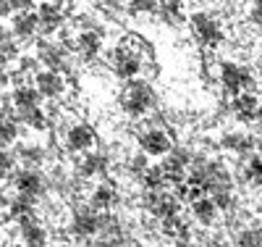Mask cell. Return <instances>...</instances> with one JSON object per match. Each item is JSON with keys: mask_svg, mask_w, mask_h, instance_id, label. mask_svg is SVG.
<instances>
[{"mask_svg": "<svg viewBox=\"0 0 262 247\" xmlns=\"http://www.w3.org/2000/svg\"><path fill=\"white\" fill-rule=\"evenodd\" d=\"M123 105H126V110H131V113H142V110H147L149 89L144 84H131L123 92Z\"/></svg>", "mask_w": 262, "mask_h": 247, "instance_id": "obj_1", "label": "cell"}, {"mask_svg": "<svg viewBox=\"0 0 262 247\" xmlns=\"http://www.w3.org/2000/svg\"><path fill=\"white\" fill-rule=\"evenodd\" d=\"M223 79H226V84H228V89L231 92H238L247 82H249V74L244 71V69H238V66H226L223 69Z\"/></svg>", "mask_w": 262, "mask_h": 247, "instance_id": "obj_2", "label": "cell"}, {"mask_svg": "<svg viewBox=\"0 0 262 247\" xmlns=\"http://www.w3.org/2000/svg\"><path fill=\"white\" fill-rule=\"evenodd\" d=\"M116 69H118L121 77L137 74V71H139V58L131 55V53H126V50H118V55H116Z\"/></svg>", "mask_w": 262, "mask_h": 247, "instance_id": "obj_3", "label": "cell"}, {"mask_svg": "<svg viewBox=\"0 0 262 247\" xmlns=\"http://www.w3.org/2000/svg\"><path fill=\"white\" fill-rule=\"evenodd\" d=\"M207 184H210V182L205 179V174H191V176H189V184L181 187V195L189 197V200H200V195L205 192Z\"/></svg>", "mask_w": 262, "mask_h": 247, "instance_id": "obj_4", "label": "cell"}, {"mask_svg": "<svg viewBox=\"0 0 262 247\" xmlns=\"http://www.w3.org/2000/svg\"><path fill=\"white\" fill-rule=\"evenodd\" d=\"M37 84H39V92H42V95H58L60 89H63L60 77H58V74H53V71L39 74V77H37Z\"/></svg>", "mask_w": 262, "mask_h": 247, "instance_id": "obj_5", "label": "cell"}, {"mask_svg": "<svg viewBox=\"0 0 262 247\" xmlns=\"http://www.w3.org/2000/svg\"><path fill=\"white\" fill-rule=\"evenodd\" d=\"M194 24H196V29H200V37H202L205 42H217V40H221V29H217L215 21H210V18H205V16H196Z\"/></svg>", "mask_w": 262, "mask_h": 247, "instance_id": "obj_6", "label": "cell"}, {"mask_svg": "<svg viewBox=\"0 0 262 247\" xmlns=\"http://www.w3.org/2000/svg\"><path fill=\"white\" fill-rule=\"evenodd\" d=\"M142 145H144L147 153L158 155V153H165L168 150V137H165V134H160V131H149V134H144V137H142Z\"/></svg>", "mask_w": 262, "mask_h": 247, "instance_id": "obj_7", "label": "cell"}, {"mask_svg": "<svg viewBox=\"0 0 262 247\" xmlns=\"http://www.w3.org/2000/svg\"><path fill=\"white\" fill-rule=\"evenodd\" d=\"M152 213H158V216H173L176 213V200H173L170 195H158V197H152V203H149Z\"/></svg>", "mask_w": 262, "mask_h": 247, "instance_id": "obj_8", "label": "cell"}, {"mask_svg": "<svg viewBox=\"0 0 262 247\" xmlns=\"http://www.w3.org/2000/svg\"><path fill=\"white\" fill-rule=\"evenodd\" d=\"M37 18H39V24L45 27L48 32H50V29H55V27L60 24V13H58V8H53V6H42Z\"/></svg>", "mask_w": 262, "mask_h": 247, "instance_id": "obj_9", "label": "cell"}, {"mask_svg": "<svg viewBox=\"0 0 262 247\" xmlns=\"http://www.w3.org/2000/svg\"><path fill=\"white\" fill-rule=\"evenodd\" d=\"M92 142V131L90 129H84V126H76L71 134H69V145L74 150H81V147H90Z\"/></svg>", "mask_w": 262, "mask_h": 247, "instance_id": "obj_10", "label": "cell"}, {"mask_svg": "<svg viewBox=\"0 0 262 247\" xmlns=\"http://www.w3.org/2000/svg\"><path fill=\"white\" fill-rule=\"evenodd\" d=\"M16 184H18V189H21V192H27V195H34V192H39V189H42L39 176H34V174H21Z\"/></svg>", "mask_w": 262, "mask_h": 247, "instance_id": "obj_11", "label": "cell"}, {"mask_svg": "<svg viewBox=\"0 0 262 247\" xmlns=\"http://www.w3.org/2000/svg\"><path fill=\"white\" fill-rule=\"evenodd\" d=\"M233 108H236V113H242L244 119H249L254 110H257V100L252 95H238L236 103H233Z\"/></svg>", "mask_w": 262, "mask_h": 247, "instance_id": "obj_12", "label": "cell"}, {"mask_svg": "<svg viewBox=\"0 0 262 247\" xmlns=\"http://www.w3.org/2000/svg\"><path fill=\"white\" fill-rule=\"evenodd\" d=\"M194 213L200 221H212L215 218V203L212 200H196L194 203Z\"/></svg>", "mask_w": 262, "mask_h": 247, "instance_id": "obj_13", "label": "cell"}, {"mask_svg": "<svg viewBox=\"0 0 262 247\" xmlns=\"http://www.w3.org/2000/svg\"><path fill=\"white\" fill-rule=\"evenodd\" d=\"M37 16H32V13H21L18 18H16V32L18 34H32L34 32V27H37Z\"/></svg>", "mask_w": 262, "mask_h": 247, "instance_id": "obj_14", "label": "cell"}, {"mask_svg": "<svg viewBox=\"0 0 262 247\" xmlns=\"http://www.w3.org/2000/svg\"><path fill=\"white\" fill-rule=\"evenodd\" d=\"M16 105L24 108V110L34 108L37 105V92H34V89H18V92H16Z\"/></svg>", "mask_w": 262, "mask_h": 247, "instance_id": "obj_15", "label": "cell"}, {"mask_svg": "<svg viewBox=\"0 0 262 247\" xmlns=\"http://www.w3.org/2000/svg\"><path fill=\"white\" fill-rule=\"evenodd\" d=\"M79 42H81V50H84L86 55H95L97 48H100V37H97L95 32H84Z\"/></svg>", "mask_w": 262, "mask_h": 247, "instance_id": "obj_16", "label": "cell"}, {"mask_svg": "<svg viewBox=\"0 0 262 247\" xmlns=\"http://www.w3.org/2000/svg\"><path fill=\"white\" fill-rule=\"evenodd\" d=\"M181 166H184V158H168L163 171L168 174V179H173V182H181Z\"/></svg>", "mask_w": 262, "mask_h": 247, "instance_id": "obj_17", "label": "cell"}, {"mask_svg": "<svg viewBox=\"0 0 262 247\" xmlns=\"http://www.w3.org/2000/svg\"><path fill=\"white\" fill-rule=\"evenodd\" d=\"M24 239L29 244H42V242H45V232H42L39 226H34V223H27V226H24Z\"/></svg>", "mask_w": 262, "mask_h": 247, "instance_id": "obj_18", "label": "cell"}, {"mask_svg": "<svg viewBox=\"0 0 262 247\" xmlns=\"http://www.w3.org/2000/svg\"><path fill=\"white\" fill-rule=\"evenodd\" d=\"M165 234H170V237H186V226L179 221V218H173V216H168V221H165Z\"/></svg>", "mask_w": 262, "mask_h": 247, "instance_id": "obj_19", "label": "cell"}, {"mask_svg": "<svg viewBox=\"0 0 262 247\" xmlns=\"http://www.w3.org/2000/svg\"><path fill=\"white\" fill-rule=\"evenodd\" d=\"M74 229H76L79 234H92V232L97 229V223H95L92 216H79L76 223H74Z\"/></svg>", "mask_w": 262, "mask_h": 247, "instance_id": "obj_20", "label": "cell"}, {"mask_svg": "<svg viewBox=\"0 0 262 247\" xmlns=\"http://www.w3.org/2000/svg\"><path fill=\"white\" fill-rule=\"evenodd\" d=\"M13 137H16V126H13V121L0 119V142H11Z\"/></svg>", "mask_w": 262, "mask_h": 247, "instance_id": "obj_21", "label": "cell"}, {"mask_svg": "<svg viewBox=\"0 0 262 247\" xmlns=\"http://www.w3.org/2000/svg\"><path fill=\"white\" fill-rule=\"evenodd\" d=\"M226 145H228V147H236V150H249L252 142H249L247 137H242V134H236V137H228V140H226Z\"/></svg>", "mask_w": 262, "mask_h": 247, "instance_id": "obj_22", "label": "cell"}, {"mask_svg": "<svg viewBox=\"0 0 262 247\" xmlns=\"http://www.w3.org/2000/svg\"><path fill=\"white\" fill-rule=\"evenodd\" d=\"M163 174H165L163 168H149V171H147V179H144V182H147L149 187H158V184L163 182Z\"/></svg>", "mask_w": 262, "mask_h": 247, "instance_id": "obj_23", "label": "cell"}, {"mask_svg": "<svg viewBox=\"0 0 262 247\" xmlns=\"http://www.w3.org/2000/svg\"><path fill=\"white\" fill-rule=\"evenodd\" d=\"M238 244H262V234L259 232H244L238 237Z\"/></svg>", "mask_w": 262, "mask_h": 247, "instance_id": "obj_24", "label": "cell"}, {"mask_svg": "<svg viewBox=\"0 0 262 247\" xmlns=\"http://www.w3.org/2000/svg\"><path fill=\"white\" fill-rule=\"evenodd\" d=\"M249 179L257 184H262V161H252L249 163Z\"/></svg>", "mask_w": 262, "mask_h": 247, "instance_id": "obj_25", "label": "cell"}, {"mask_svg": "<svg viewBox=\"0 0 262 247\" xmlns=\"http://www.w3.org/2000/svg\"><path fill=\"white\" fill-rule=\"evenodd\" d=\"M24 6H27V0H0V11L3 13H8L13 8H24Z\"/></svg>", "mask_w": 262, "mask_h": 247, "instance_id": "obj_26", "label": "cell"}, {"mask_svg": "<svg viewBox=\"0 0 262 247\" xmlns=\"http://www.w3.org/2000/svg\"><path fill=\"white\" fill-rule=\"evenodd\" d=\"M32 126H42V113H39V110H34V108H29V113L24 116Z\"/></svg>", "mask_w": 262, "mask_h": 247, "instance_id": "obj_27", "label": "cell"}, {"mask_svg": "<svg viewBox=\"0 0 262 247\" xmlns=\"http://www.w3.org/2000/svg\"><path fill=\"white\" fill-rule=\"evenodd\" d=\"M111 203V192L107 189H100L97 195H95V205H107Z\"/></svg>", "mask_w": 262, "mask_h": 247, "instance_id": "obj_28", "label": "cell"}, {"mask_svg": "<svg viewBox=\"0 0 262 247\" xmlns=\"http://www.w3.org/2000/svg\"><path fill=\"white\" fill-rule=\"evenodd\" d=\"M179 8H181V3H179V0H168V3H165V11H168V16H179Z\"/></svg>", "mask_w": 262, "mask_h": 247, "instance_id": "obj_29", "label": "cell"}, {"mask_svg": "<svg viewBox=\"0 0 262 247\" xmlns=\"http://www.w3.org/2000/svg\"><path fill=\"white\" fill-rule=\"evenodd\" d=\"M11 171V158L8 155H0V176H6Z\"/></svg>", "mask_w": 262, "mask_h": 247, "instance_id": "obj_30", "label": "cell"}, {"mask_svg": "<svg viewBox=\"0 0 262 247\" xmlns=\"http://www.w3.org/2000/svg\"><path fill=\"white\" fill-rule=\"evenodd\" d=\"M95 168H97V161H95V158H90V161L84 163V171H86V174H92Z\"/></svg>", "mask_w": 262, "mask_h": 247, "instance_id": "obj_31", "label": "cell"}, {"mask_svg": "<svg viewBox=\"0 0 262 247\" xmlns=\"http://www.w3.org/2000/svg\"><path fill=\"white\" fill-rule=\"evenodd\" d=\"M142 8H147V0H134L131 3V11H142Z\"/></svg>", "mask_w": 262, "mask_h": 247, "instance_id": "obj_32", "label": "cell"}, {"mask_svg": "<svg viewBox=\"0 0 262 247\" xmlns=\"http://www.w3.org/2000/svg\"><path fill=\"white\" fill-rule=\"evenodd\" d=\"M254 18H257V21H262V0L254 6Z\"/></svg>", "mask_w": 262, "mask_h": 247, "instance_id": "obj_33", "label": "cell"}, {"mask_svg": "<svg viewBox=\"0 0 262 247\" xmlns=\"http://www.w3.org/2000/svg\"><path fill=\"white\" fill-rule=\"evenodd\" d=\"M6 87V74H0V89Z\"/></svg>", "mask_w": 262, "mask_h": 247, "instance_id": "obj_34", "label": "cell"}, {"mask_svg": "<svg viewBox=\"0 0 262 247\" xmlns=\"http://www.w3.org/2000/svg\"><path fill=\"white\" fill-rule=\"evenodd\" d=\"M259 147H262V145H259Z\"/></svg>", "mask_w": 262, "mask_h": 247, "instance_id": "obj_35", "label": "cell"}]
</instances>
